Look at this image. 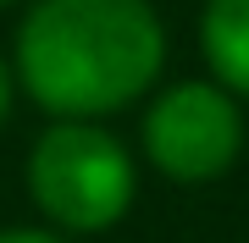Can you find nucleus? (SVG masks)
<instances>
[{
    "label": "nucleus",
    "instance_id": "3",
    "mask_svg": "<svg viewBox=\"0 0 249 243\" xmlns=\"http://www.w3.org/2000/svg\"><path fill=\"white\" fill-rule=\"evenodd\" d=\"M244 116L222 83H178L144 111V161L172 182H211L238 161Z\"/></svg>",
    "mask_w": 249,
    "mask_h": 243
},
{
    "label": "nucleus",
    "instance_id": "1",
    "mask_svg": "<svg viewBox=\"0 0 249 243\" xmlns=\"http://www.w3.org/2000/svg\"><path fill=\"white\" fill-rule=\"evenodd\" d=\"M166 66V28L150 0H34L17 22V83L50 122L127 111Z\"/></svg>",
    "mask_w": 249,
    "mask_h": 243
},
{
    "label": "nucleus",
    "instance_id": "2",
    "mask_svg": "<svg viewBox=\"0 0 249 243\" xmlns=\"http://www.w3.org/2000/svg\"><path fill=\"white\" fill-rule=\"evenodd\" d=\"M139 188L133 155L100 122H50L28 155V194L39 216L67 238L106 232L127 216Z\"/></svg>",
    "mask_w": 249,
    "mask_h": 243
},
{
    "label": "nucleus",
    "instance_id": "7",
    "mask_svg": "<svg viewBox=\"0 0 249 243\" xmlns=\"http://www.w3.org/2000/svg\"><path fill=\"white\" fill-rule=\"evenodd\" d=\"M0 6H11V0H0Z\"/></svg>",
    "mask_w": 249,
    "mask_h": 243
},
{
    "label": "nucleus",
    "instance_id": "6",
    "mask_svg": "<svg viewBox=\"0 0 249 243\" xmlns=\"http://www.w3.org/2000/svg\"><path fill=\"white\" fill-rule=\"evenodd\" d=\"M6 111H11V66L0 61V122H6Z\"/></svg>",
    "mask_w": 249,
    "mask_h": 243
},
{
    "label": "nucleus",
    "instance_id": "4",
    "mask_svg": "<svg viewBox=\"0 0 249 243\" xmlns=\"http://www.w3.org/2000/svg\"><path fill=\"white\" fill-rule=\"evenodd\" d=\"M199 50L232 99H249V0H205Z\"/></svg>",
    "mask_w": 249,
    "mask_h": 243
},
{
    "label": "nucleus",
    "instance_id": "5",
    "mask_svg": "<svg viewBox=\"0 0 249 243\" xmlns=\"http://www.w3.org/2000/svg\"><path fill=\"white\" fill-rule=\"evenodd\" d=\"M0 243H72V238L55 232V227H6Z\"/></svg>",
    "mask_w": 249,
    "mask_h": 243
}]
</instances>
